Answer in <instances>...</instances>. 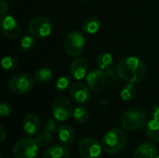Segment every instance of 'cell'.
Here are the masks:
<instances>
[{
  "label": "cell",
  "mask_w": 159,
  "mask_h": 158,
  "mask_svg": "<svg viewBox=\"0 0 159 158\" xmlns=\"http://www.w3.org/2000/svg\"><path fill=\"white\" fill-rule=\"evenodd\" d=\"M118 75L127 82L139 83L146 75L145 62L139 57H128L121 60L116 66Z\"/></svg>",
  "instance_id": "1"
},
{
  "label": "cell",
  "mask_w": 159,
  "mask_h": 158,
  "mask_svg": "<svg viewBox=\"0 0 159 158\" xmlns=\"http://www.w3.org/2000/svg\"><path fill=\"white\" fill-rule=\"evenodd\" d=\"M127 142V133L123 129L116 128L108 130L104 134L102 141V146L106 153L116 155L126 147Z\"/></svg>",
  "instance_id": "2"
},
{
  "label": "cell",
  "mask_w": 159,
  "mask_h": 158,
  "mask_svg": "<svg viewBox=\"0 0 159 158\" xmlns=\"http://www.w3.org/2000/svg\"><path fill=\"white\" fill-rule=\"evenodd\" d=\"M147 113L139 107L127 110L121 117V126L125 130L133 131L143 128L147 124Z\"/></svg>",
  "instance_id": "3"
},
{
  "label": "cell",
  "mask_w": 159,
  "mask_h": 158,
  "mask_svg": "<svg viewBox=\"0 0 159 158\" xmlns=\"http://www.w3.org/2000/svg\"><path fill=\"white\" fill-rule=\"evenodd\" d=\"M86 46V38L79 31L70 32L64 39L63 47L65 52L71 57L79 56Z\"/></svg>",
  "instance_id": "4"
},
{
  "label": "cell",
  "mask_w": 159,
  "mask_h": 158,
  "mask_svg": "<svg viewBox=\"0 0 159 158\" xmlns=\"http://www.w3.org/2000/svg\"><path fill=\"white\" fill-rule=\"evenodd\" d=\"M34 85V78L28 74H19L12 76L8 81V88L15 94L30 92Z\"/></svg>",
  "instance_id": "5"
},
{
  "label": "cell",
  "mask_w": 159,
  "mask_h": 158,
  "mask_svg": "<svg viewBox=\"0 0 159 158\" xmlns=\"http://www.w3.org/2000/svg\"><path fill=\"white\" fill-rule=\"evenodd\" d=\"M39 145L33 139H21L13 147V154L16 158H35L38 154Z\"/></svg>",
  "instance_id": "6"
},
{
  "label": "cell",
  "mask_w": 159,
  "mask_h": 158,
  "mask_svg": "<svg viewBox=\"0 0 159 158\" xmlns=\"http://www.w3.org/2000/svg\"><path fill=\"white\" fill-rule=\"evenodd\" d=\"M53 29L51 21L46 17H36L28 24V32L31 35L37 38L48 36Z\"/></svg>",
  "instance_id": "7"
},
{
  "label": "cell",
  "mask_w": 159,
  "mask_h": 158,
  "mask_svg": "<svg viewBox=\"0 0 159 158\" xmlns=\"http://www.w3.org/2000/svg\"><path fill=\"white\" fill-rule=\"evenodd\" d=\"M74 113L73 105L69 99L65 97H59L55 100L52 105L53 117L61 122L68 120Z\"/></svg>",
  "instance_id": "8"
},
{
  "label": "cell",
  "mask_w": 159,
  "mask_h": 158,
  "mask_svg": "<svg viewBox=\"0 0 159 158\" xmlns=\"http://www.w3.org/2000/svg\"><path fill=\"white\" fill-rule=\"evenodd\" d=\"M102 145L94 138H85L78 143V152L83 158H98L102 154Z\"/></svg>",
  "instance_id": "9"
},
{
  "label": "cell",
  "mask_w": 159,
  "mask_h": 158,
  "mask_svg": "<svg viewBox=\"0 0 159 158\" xmlns=\"http://www.w3.org/2000/svg\"><path fill=\"white\" fill-rule=\"evenodd\" d=\"M0 27L3 34L8 39H16L20 34V26L19 22L10 15L7 14L6 16L1 17Z\"/></svg>",
  "instance_id": "10"
},
{
  "label": "cell",
  "mask_w": 159,
  "mask_h": 158,
  "mask_svg": "<svg viewBox=\"0 0 159 158\" xmlns=\"http://www.w3.org/2000/svg\"><path fill=\"white\" fill-rule=\"evenodd\" d=\"M86 81H87L89 88L93 92L102 91L104 88L105 84H106V78H105L103 70L100 68H96V69L89 71L86 76Z\"/></svg>",
  "instance_id": "11"
},
{
  "label": "cell",
  "mask_w": 159,
  "mask_h": 158,
  "mask_svg": "<svg viewBox=\"0 0 159 158\" xmlns=\"http://www.w3.org/2000/svg\"><path fill=\"white\" fill-rule=\"evenodd\" d=\"M70 95L72 99L79 104L88 103L91 97L90 88H89V86L85 85L80 81L72 84L70 88Z\"/></svg>",
  "instance_id": "12"
},
{
  "label": "cell",
  "mask_w": 159,
  "mask_h": 158,
  "mask_svg": "<svg viewBox=\"0 0 159 158\" xmlns=\"http://www.w3.org/2000/svg\"><path fill=\"white\" fill-rule=\"evenodd\" d=\"M89 72V62L85 58L75 59L70 66V74L75 80H81Z\"/></svg>",
  "instance_id": "13"
},
{
  "label": "cell",
  "mask_w": 159,
  "mask_h": 158,
  "mask_svg": "<svg viewBox=\"0 0 159 158\" xmlns=\"http://www.w3.org/2000/svg\"><path fill=\"white\" fill-rule=\"evenodd\" d=\"M158 150L152 142H143L136 147L133 152V158H156Z\"/></svg>",
  "instance_id": "14"
},
{
  "label": "cell",
  "mask_w": 159,
  "mask_h": 158,
  "mask_svg": "<svg viewBox=\"0 0 159 158\" xmlns=\"http://www.w3.org/2000/svg\"><path fill=\"white\" fill-rule=\"evenodd\" d=\"M22 129L26 134L34 136L37 134L40 129V120L36 115L29 114L27 115L22 121Z\"/></svg>",
  "instance_id": "15"
},
{
  "label": "cell",
  "mask_w": 159,
  "mask_h": 158,
  "mask_svg": "<svg viewBox=\"0 0 159 158\" xmlns=\"http://www.w3.org/2000/svg\"><path fill=\"white\" fill-rule=\"evenodd\" d=\"M69 150L63 144H55L49 147L43 155V158H68Z\"/></svg>",
  "instance_id": "16"
},
{
  "label": "cell",
  "mask_w": 159,
  "mask_h": 158,
  "mask_svg": "<svg viewBox=\"0 0 159 158\" xmlns=\"http://www.w3.org/2000/svg\"><path fill=\"white\" fill-rule=\"evenodd\" d=\"M59 139L65 144H71L75 140V131L69 125H61L58 130Z\"/></svg>",
  "instance_id": "17"
},
{
  "label": "cell",
  "mask_w": 159,
  "mask_h": 158,
  "mask_svg": "<svg viewBox=\"0 0 159 158\" xmlns=\"http://www.w3.org/2000/svg\"><path fill=\"white\" fill-rule=\"evenodd\" d=\"M101 28V20L96 17H90L87 19L82 25V31L88 34H96Z\"/></svg>",
  "instance_id": "18"
},
{
  "label": "cell",
  "mask_w": 159,
  "mask_h": 158,
  "mask_svg": "<svg viewBox=\"0 0 159 158\" xmlns=\"http://www.w3.org/2000/svg\"><path fill=\"white\" fill-rule=\"evenodd\" d=\"M54 74L51 69L48 67H41L34 73V79L41 84H48L52 81Z\"/></svg>",
  "instance_id": "19"
},
{
  "label": "cell",
  "mask_w": 159,
  "mask_h": 158,
  "mask_svg": "<svg viewBox=\"0 0 159 158\" xmlns=\"http://www.w3.org/2000/svg\"><path fill=\"white\" fill-rule=\"evenodd\" d=\"M145 132L153 142H159V120L151 119L147 122Z\"/></svg>",
  "instance_id": "20"
},
{
  "label": "cell",
  "mask_w": 159,
  "mask_h": 158,
  "mask_svg": "<svg viewBox=\"0 0 159 158\" xmlns=\"http://www.w3.org/2000/svg\"><path fill=\"white\" fill-rule=\"evenodd\" d=\"M137 95V88L133 83H127L120 91V98L125 102L132 101Z\"/></svg>",
  "instance_id": "21"
},
{
  "label": "cell",
  "mask_w": 159,
  "mask_h": 158,
  "mask_svg": "<svg viewBox=\"0 0 159 158\" xmlns=\"http://www.w3.org/2000/svg\"><path fill=\"white\" fill-rule=\"evenodd\" d=\"M73 115H74L75 119L76 120V122H78L80 124H84L89 120V113L88 109L81 104L75 108Z\"/></svg>",
  "instance_id": "22"
},
{
  "label": "cell",
  "mask_w": 159,
  "mask_h": 158,
  "mask_svg": "<svg viewBox=\"0 0 159 158\" xmlns=\"http://www.w3.org/2000/svg\"><path fill=\"white\" fill-rule=\"evenodd\" d=\"M113 63V56L108 52H102L97 58V67L105 70Z\"/></svg>",
  "instance_id": "23"
},
{
  "label": "cell",
  "mask_w": 159,
  "mask_h": 158,
  "mask_svg": "<svg viewBox=\"0 0 159 158\" xmlns=\"http://www.w3.org/2000/svg\"><path fill=\"white\" fill-rule=\"evenodd\" d=\"M18 65H19L18 60L12 56H6L1 61V66L7 72H12L16 70Z\"/></svg>",
  "instance_id": "24"
},
{
  "label": "cell",
  "mask_w": 159,
  "mask_h": 158,
  "mask_svg": "<svg viewBox=\"0 0 159 158\" xmlns=\"http://www.w3.org/2000/svg\"><path fill=\"white\" fill-rule=\"evenodd\" d=\"M53 141V136L52 133L44 130L42 132H40L39 134H37L36 138H35V142H37V144L39 145V147H46L48 145H49Z\"/></svg>",
  "instance_id": "25"
},
{
  "label": "cell",
  "mask_w": 159,
  "mask_h": 158,
  "mask_svg": "<svg viewBox=\"0 0 159 158\" xmlns=\"http://www.w3.org/2000/svg\"><path fill=\"white\" fill-rule=\"evenodd\" d=\"M36 40L33 35H26L20 40V47L24 51H31L35 47Z\"/></svg>",
  "instance_id": "26"
},
{
  "label": "cell",
  "mask_w": 159,
  "mask_h": 158,
  "mask_svg": "<svg viewBox=\"0 0 159 158\" xmlns=\"http://www.w3.org/2000/svg\"><path fill=\"white\" fill-rule=\"evenodd\" d=\"M72 86V78L68 75H63L58 78L55 87L59 91H65Z\"/></svg>",
  "instance_id": "27"
},
{
  "label": "cell",
  "mask_w": 159,
  "mask_h": 158,
  "mask_svg": "<svg viewBox=\"0 0 159 158\" xmlns=\"http://www.w3.org/2000/svg\"><path fill=\"white\" fill-rule=\"evenodd\" d=\"M12 113V109L10 107V105L8 103H7L6 102H2L0 104V115L2 118H6L8 117Z\"/></svg>",
  "instance_id": "28"
},
{
  "label": "cell",
  "mask_w": 159,
  "mask_h": 158,
  "mask_svg": "<svg viewBox=\"0 0 159 158\" xmlns=\"http://www.w3.org/2000/svg\"><path fill=\"white\" fill-rule=\"evenodd\" d=\"M44 130H47L52 134L55 133L57 131V123H56L55 119L48 118L44 124Z\"/></svg>",
  "instance_id": "29"
},
{
  "label": "cell",
  "mask_w": 159,
  "mask_h": 158,
  "mask_svg": "<svg viewBox=\"0 0 159 158\" xmlns=\"http://www.w3.org/2000/svg\"><path fill=\"white\" fill-rule=\"evenodd\" d=\"M149 115H151L152 119H157L159 120V105H153L151 106L149 110Z\"/></svg>",
  "instance_id": "30"
},
{
  "label": "cell",
  "mask_w": 159,
  "mask_h": 158,
  "mask_svg": "<svg viewBox=\"0 0 159 158\" xmlns=\"http://www.w3.org/2000/svg\"><path fill=\"white\" fill-rule=\"evenodd\" d=\"M7 11H8V5L6 3L5 0H1L0 1V15H1V17L6 16Z\"/></svg>",
  "instance_id": "31"
},
{
  "label": "cell",
  "mask_w": 159,
  "mask_h": 158,
  "mask_svg": "<svg viewBox=\"0 0 159 158\" xmlns=\"http://www.w3.org/2000/svg\"><path fill=\"white\" fill-rule=\"evenodd\" d=\"M0 132H1L0 141H1V142H3V141L5 140V138H6V130H5V129H4V127H3V126H1V127H0Z\"/></svg>",
  "instance_id": "32"
},
{
  "label": "cell",
  "mask_w": 159,
  "mask_h": 158,
  "mask_svg": "<svg viewBox=\"0 0 159 158\" xmlns=\"http://www.w3.org/2000/svg\"><path fill=\"white\" fill-rule=\"evenodd\" d=\"M82 1H85V2H89V1H91V0H82Z\"/></svg>",
  "instance_id": "33"
},
{
  "label": "cell",
  "mask_w": 159,
  "mask_h": 158,
  "mask_svg": "<svg viewBox=\"0 0 159 158\" xmlns=\"http://www.w3.org/2000/svg\"><path fill=\"white\" fill-rule=\"evenodd\" d=\"M156 158H159V155H157V157Z\"/></svg>",
  "instance_id": "34"
}]
</instances>
